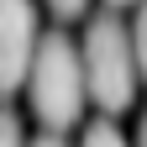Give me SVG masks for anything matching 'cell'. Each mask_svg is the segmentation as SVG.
I'll use <instances>...</instances> for the list:
<instances>
[{"instance_id":"cell-1","label":"cell","mask_w":147,"mask_h":147,"mask_svg":"<svg viewBox=\"0 0 147 147\" xmlns=\"http://www.w3.org/2000/svg\"><path fill=\"white\" fill-rule=\"evenodd\" d=\"M26 89H32V110L47 131H68L74 121L84 116V63H79V47L68 42L63 32H47L37 42V58H32V74H26Z\"/></svg>"},{"instance_id":"cell-2","label":"cell","mask_w":147,"mask_h":147,"mask_svg":"<svg viewBox=\"0 0 147 147\" xmlns=\"http://www.w3.org/2000/svg\"><path fill=\"white\" fill-rule=\"evenodd\" d=\"M79 63H84V89L100 110H126L137 95V53H131V32L116 16H95L79 42Z\"/></svg>"},{"instance_id":"cell-3","label":"cell","mask_w":147,"mask_h":147,"mask_svg":"<svg viewBox=\"0 0 147 147\" xmlns=\"http://www.w3.org/2000/svg\"><path fill=\"white\" fill-rule=\"evenodd\" d=\"M37 5L32 0H0V95L26 84L32 58H37Z\"/></svg>"},{"instance_id":"cell-4","label":"cell","mask_w":147,"mask_h":147,"mask_svg":"<svg viewBox=\"0 0 147 147\" xmlns=\"http://www.w3.org/2000/svg\"><path fill=\"white\" fill-rule=\"evenodd\" d=\"M79 147H126V137H121L110 121H95V126L84 131V142H79Z\"/></svg>"},{"instance_id":"cell-5","label":"cell","mask_w":147,"mask_h":147,"mask_svg":"<svg viewBox=\"0 0 147 147\" xmlns=\"http://www.w3.org/2000/svg\"><path fill=\"white\" fill-rule=\"evenodd\" d=\"M131 53H137V74L147 79V0L137 11V26H131Z\"/></svg>"},{"instance_id":"cell-6","label":"cell","mask_w":147,"mask_h":147,"mask_svg":"<svg viewBox=\"0 0 147 147\" xmlns=\"http://www.w3.org/2000/svg\"><path fill=\"white\" fill-rule=\"evenodd\" d=\"M0 147H26V137H21V121H16L5 105H0Z\"/></svg>"},{"instance_id":"cell-7","label":"cell","mask_w":147,"mask_h":147,"mask_svg":"<svg viewBox=\"0 0 147 147\" xmlns=\"http://www.w3.org/2000/svg\"><path fill=\"white\" fill-rule=\"evenodd\" d=\"M84 5H89V0H47V11L58 16V21H74V16H84Z\"/></svg>"},{"instance_id":"cell-8","label":"cell","mask_w":147,"mask_h":147,"mask_svg":"<svg viewBox=\"0 0 147 147\" xmlns=\"http://www.w3.org/2000/svg\"><path fill=\"white\" fill-rule=\"evenodd\" d=\"M26 147H68L58 131H42V137H37V142H26Z\"/></svg>"},{"instance_id":"cell-9","label":"cell","mask_w":147,"mask_h":147,"mask_svg":"<svg viewBox=\"0 0 147 147\" xmlns=\"http://www.w3.org/2000/svg\"><path fill=\"white\" fill-rule=\"evenodd\" d=\"M137 147H147V116H142V126H137Z\"/></svg>"},{"instance_id":"cell-10","label":"cell","mask_w":147,"mask_h":147,"mask_svg":"<svg viewBox=\"0 0 147 147\" xmlns=\"http://www.w3.org/2000/svg\"><path fill=\"white\" fill-rule=\"evenodd\" d=\"M110 5H131V0H110Z\"/></svg>"}]
</instances>
